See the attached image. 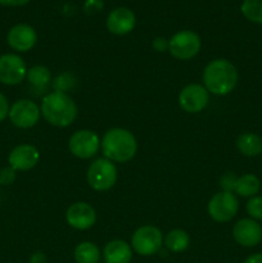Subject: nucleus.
I'll use <instances>...</instances> for the list:
<instances>
[{"mask_svg":"<svg viewBox=\"0 0 262 263\" xmlns=\"http://www.w3.org/2000/svg\"><path fill=\"white\" fill-rule=\"evenodd\" d=\"M203 82L207 91L215 95H228L238 82V71L228 59H215L205 66Z\"/></svg>","mask_w":262,"mask_h":263,"instance_id":"1","label":"nucleus"},{"mask_svg":"<svg viewBox=\"0 0 262 263\" xmlns=\"http://www.w3.org/2000/svg\"><path fill=\"white\" fill-rule=\"evenodd\" d=\"M41 113L50 125L67 127L77 116L76 103L69 95L62 91H54L46 95L41 103Z\"/></svg>","mask_w":262,"mask_h":263,"instance_id":"2","label":"nucleus"},{"mask_svg":"<svg viewBox=\"0 0 262 263\" xmlns=\"http://www.w3.org/2000/svg\"><path fill=\"white\" fill-rule=\"evenodd\" d=\"M138 149L135 136L125 128H110L102 139V151L105 158L109 161L123 162L134 158Z\"/></svg>","mask_w":262,"mask_h":263,"instance_id":"3","label":"nucleus"},{"mask_svg":"<svg viewBox=\"0 0 262 263\" xmlns=\"http://www.w3.org/2000/svg\"><path fill=\"white\" fill-rule=\"evenodd\" d=\"M117 181V170L112 161L107 158H99L90 164L87 170V182L98 192L109 190Z\"/></svg>","mask_w":262,"mask_h":263,"instance_id":"4","label":"nucleus"},{"mask_svg":"<svg viewBox=\"0 0 262 263\" xmlns=\"http://www.w3.org/2000/svg\"><path fill=\"white\" fill-rule=\"evenodd\" d=\"M162 233L156 226H141L131 238V247L140 256H152L161 251Z\"/></svg>","mask_w":262,"mask_h":263,"instance_id":"5","label":"nucleus"},{"mask_svg":"<svg viewBox=\"0 0 262 263\" xmlns=\"http://www.w3.org/2000/svg\"><path fill=\"white\" fill-rule=\"evenodd\" d=\"M200 37L195 32L189 30L180 31L175 33L169 41V50L172 57L180 61L192 59L200 50Z\"/></svg>","mask_w":262,"mask_h":263,"instance_id":"6","label":"nucleus"},{"mask_svg":"<svg viewBox=\"0 0 262 263\" xmlns=\"http://www.w3.org/2000/svg\"><path fill=\"white\" fill-rule=\"evenodd\" d=\"M238 199L230 192H220L211 198L208 213L217 222H228L238 212Z\"/></svg>","mask_w":262,"mask_h":263,"instance_id":"7","label":"nucleus"},{"mask_svg":"<svg viewBox=\"0 0 262 263\" xmlns=\"http://www.w3.org/2000/svg\"><path fill=\"white\" fill-rule=\"evenodd\" d=\"M68 148L77 158H91L100 148L99 136L91 130H79L69 138Z\"/></svg>","mask_w":262,"mask_h":263,"instance_id":"8","label":"nucleus"},{"mask_svg":"<svg viewBox=\"0 0 262 263\" xmlns=\"http://www.w3.org/2000/svg\"><path fill=\"white\" fill-rule=\"evenodd\" d=\"M40 112L38 104L32 100H17L9 109V118L13 125L20 128H30L39 122Z\"/></svg>","mask_w":262,"mask_h":263,"instance_id":"9","label":"nucleus"},{"mask_svg":"<svg viewBox=\"0 0 262 263\" xmlns=\"http://www.w3.org/2000/svg\"><path fill=\"white\" fill-rule=\"evenodd\" d=\"M27 68L21 57L4 54L0 57V82L5 85H17L23 81Z\"/></svg>","mask_w":262,"mask_h":263,"instance_id":"10","label":"nucleus"},{"mask_svg":"<svg viewBox=\"0 0 262 263\" xmlns=\"http://www.w3.org/2000/svg\"><path fill=\"white\" fill-rule=\"evenodd\" d=\"M210 100L207 89L203 85L190 84L181 90L179 95V104L185 112L198 113L205 108Z\"/></svg>","mask_w":262,"mask_h":263,"instance_id":"11","label":"nucleus"},{"mask_svg":"<svg viewBox=\"0 0 262 263\" xmlns=\"http://www.w3.org/2000/svg\"><path fill=\"white\" fill-rule=\"evenodd\" d=\"M66 220L71 228L77 230H86L95 223L97 213L94 208L87 203L77 202L67 210Z\"/></svg>","mask_w":262,"mask_h":263,"instance_id":"12","label":"nucleus"},{"mask_svg":"<svg viewBox=\"0 0 262 263\" xmlns=\"http://www.w3.org/2000/svg\"><path fill=\"white\" fill-rule=\"evenodd\" d=\"M233 236L239 246L254 247L261 241L262 228L258 222L251 218L238 221L233 229Z\"/></svg>","mask_w":262,"mask_h":263,"instance_id":"13","label":"nucleus"},{"mask_svg":"<svg viewBox=\"0 0 262 263\" xmlns=\"http://www.w3.org/2000/svg\"><path fill=\"white\" fill-rule=\"evenodd\" d=\"M40 153L38 149L30 144L18 145L10 152L9 164L15 171H27L33 168L39 163Z\"/></svg>","mask_w":262,"mask_h":263,"instance_id":"14","label":"nucleus"},{"mask_svg":"<svg viewBox=\"0 0 262 263\" xmlns=\"http://www.w3.org/2000/svg\"><path fill=\"white\" fill-rule=\"evenodd\" d=\"M8 44L17 51H27L36 44L38 35L31 26L21 23L13 26L8 32Z\"/></svg>","mask_w":262,"mask_h":263,"instance_id":"15","label":"nucleus"},{"mask_svg":"<svg viewBox=\"0 0 262 263\" xmlns=\"http://www.w3.org/2000/svg\"><path fill=\"white\" fill-rule=\"evenodd\" d=\"M135 14L128 8L113 9L107 18V28L115 35H126L135 27Z\"/></svg>","mask_w":262,"mask_h":263,"instance_id":"16","label":"nucleus"},{"mask_svg":"<svg viewBox=\"0 0 262 263\" xmlns=\"http://www.w3.org/2000/svg\"><path fill=\"white\" fill-rule=\"evenodd\" d=\"M105 263H130L133 259L131 247L123 240H112L103 251Z\"/></svg>","mask_w":262,"mask_h":263,"instance_id":"17","label":"nucleus"},{"mask_svg":"<svg viewBox=\"0 0 262 263\" xmlns=\"http://www.w3.org/2000/svg\"><path fill=\"white\" fill-rule=\"evenodd\" d=\"M236 146L243 156L256 157L262 153V139L253 133H244L236 140Z\"/></svg>","mask_w":262,"mask_h":263,"instance_id":"18","label":"nucleus"},{"mask_svg":"<svg viewBox=\"0 0 262 263\" xmlns=\"http://www.w3.org/2000/svg\"><path fill=\"white\" fill-rule=\"evenodd\" d=\"M259 187H261V182L258 177L252 174H246L236 179L234 190L240 197L252 198L256 197L257 193L259 192Z\"/></svg>","mask_w":262,"mask_h":263,"instance_id":"19","label":"nucleus"},{"mask_svg":"<svg viewBox=\"0 0 262 263\" xmlns=\"http://www.w3.org/2000/svg\"><path fill=\"white\" fill-rule=\"evenodd\" d=\"M190 244V238L184 230H176L170 231L169 234L164 238V246L169 251L175 252V253H180V252H184L185 249H188Z\"/></svg>","mask_w":262,"mask_h":263,"instance_id":"20","label":"nucleus"},{"mask_svg":"<svg viewBox=\"0 0 262 263\" xmlns=\"http://www.w3.org/2000/svg\"><path fill=\"white\" fill-rule=\"evenodd\" d=\"M74 259L77 263H98L100 259V251L94 243L84 241L74 249Z\"/></svg>","mask_w":262,"mask_h":263,"instance_id":"21","label":"nucleus"},{"mask_svg":"<svg viewBox=\"0 0 262 263\" xmlns=\"http://www.w3.org/2000/svg\"><path fill=\"white\" fill-rule=\"evenodd\" d=\"M27 79L33 87L39 90H44L49 86L51 80L50 71L44 66H35L27 71Z\"/></svg>","mask_w":262,"mask_h":263,"instance_id":"22","label":"nucleus"},{"mask_svg":"<svg viewBox=\"0 0 262 263\" xmlns=\"http://www.w3.org/2000/svg\"><path fill=\"white\" fill-rule=\"evenodd\" d=\"M241 13L251 22L262 25V0H244Z\"/></svg>","mask_w":262,"mask_h":263,"instance_id":"23","label":"nucleus"},{"mask_svg":"<svg viewBox=\"0 0 262 263\" xmlns=\"http://www.w3.org/2000/svg\"><path fill=\"white\" fill-rule=\"evenodd\" d=\"M247 212L254 220H262V197H252L247 203Z\"/></svg>","mask_w":262,"mask_h":263,"instance_id":"24","label":"nucleus"},{"mask_svg":"<svg viewBox=\"0 0 262 263\" xmlns=\"http://www.w3.org/2000/svg\"><path fill=\"white\" fill-rule=\"evenodd\" d=\"M15 180V170L12 167H5L0 171V184L10 185Z\"/></svg>","mask_w":262,"mask_h":263,"instance_id":"25","label":"nucleus"},{"mask_svg":"<svg viewBox=\"0 0 262 263\" xmlns=\"http://www.w3.org/2000/svg\"><path fill=\"white\" fill-rule=\"evenodd\" d=\"M236 177L233 174L228 172L226 175H223L222 179H221V186H222L223 192H233L234 187H235Z\"/></svg>","mask_w":262,"mask_h":263,"instance_id":"26","label":"nucleus"},{"mask_svg":"<svg viewBox=\"0 0 262 263\" xmlns=\"http://www.w3.org/2000/svg\"><path fill=\"white\" fill-rule=\"evenodd\" d=\"M84 9L87 14H95L103 9V2L102 0H86Z\"/></svg>","mask_w":262,"mask_h":263,"instance_id":"27","label":"nucleus"},{"mask_svg":"<svg viewBox=\"0 0 262 263\" xmlns=\"http://www.w3.org/2000/svg\"><path fill=\"white\" fill-rule=\"evenodd\" d=\"M9 104H8V100L4 95L0 92V122L3 120L7 118V116H9Z\"/></svg>","mask_w":262,"mask_h":263,"instance_id":"28","label":"nucleus"},{"mask_svg":"<svg viewBox=\"0 0 262 263\" xmlns=\"http://www.w3.org/2000/svg\"><path fill=\"white\" fill-rule=\"evenodd\" d=\"M153 48L156 49L157 51L166 50V49H169V41L163 37H157L156 40L153 41Z\"/></svg>","mask_w":262,"mask_h":263,"instance_id":"29","label":"nucleus"},{"mask_svg":"<svg viewBox=\"0 0 262 263\" xmlns=\"http://www.w3.org/2000/svg\"><path fill=\"white\" fill-rule=\"evenodd\" d=\"M30 0H0V4L5 5V7H21V5H25Z\"/></svg>","mask_w":262,"mask_h":263,"instance_id":"30","label":"nucleus"},{"mask_svg":"<svg viewBox=\"0 0 262 263\" xmlns=\"http://www.w3.org/2000/svg\"><path fill=\"white\" fill-rule=\"evenodd\" d=\"M30 263H46V257L45 254L41 253V252H36L31 256Z\"/></svg>","mask_w":262,"mask_h":263,"instance_id":"31","label":"nucleus"},{"mask_svg":"<svg viewBox=\"0 0 262 263\" xmlns=\"http://www.w3.org/2000/svg\"><path fill=\"white\" fill-rule=\"evenodd\" d=\"M243 263H262V253H256L246 258Z\"/></svg>","mask_w":262,"mask_h":263,"instance_id":"32","label":"nucleus"}]
</instances>
